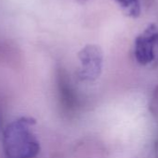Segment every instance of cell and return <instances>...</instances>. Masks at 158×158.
<instances>
[{
	"label": "cell",
	"instance_id": "obj_3",
	"mask_svg": "<svg viewBox=\"0 0 158 158\" xmlns=\"http://www.w3.org/2000/svg\"><path fill=\"white\" fill-rule=\"evenodd\" d=\"M158 45V30L155 25L148 28L135 40L134 54L141 65L151 63L156 57V47Z\"/></svg>",
	"mask_w": 158,
	"mask_h": 158
},
{
	"label": "cell",
	"instance_id": "obj_4",
	"mask_svg": "<svg viewBox=\"0 0 158 158\" xmlns=\"http://www.w3.org/2000/svg\"><path fill=\"white\" fill-rule=\"evenodd\" d=\"M122 10L129 17L137 18L141 14V6L139 0H115Z\"/></svg>",
	"mask_w": 158,
	"mask_h": 158
},
{
	"label": "cell",
	"instance_id": "obj_2",
	"mask_svg": "<svg viewBox=\"0 0 158 158\" xmlns=\"http://www.w3.org/2000/svg\"><path fill=\"white\" fill-rule=\"evenodd\" d=\"M80 67L78 76L82 81H96L102 69V51L95 44L85 46L78 54Z\"/></svg>",
	"mask_w": 158,
	"mask_h": 158
},
{
	"label": "cell",
	"instance_id": "obj_1",
	"mask_svg": "<svg viewBox=\"0 0 158 158\" xmlns=\"http://www.w3.org/2000/svg\"><path fill=\"white\" fill-rule=\"evenodd\" d=\"M35 120L20 118L10 122L3 132V150L7 158H34L40 145L31 127Z\"/></svg>",
	"mask_w": 158,
	"mask_h": 158
}]
</instances>
